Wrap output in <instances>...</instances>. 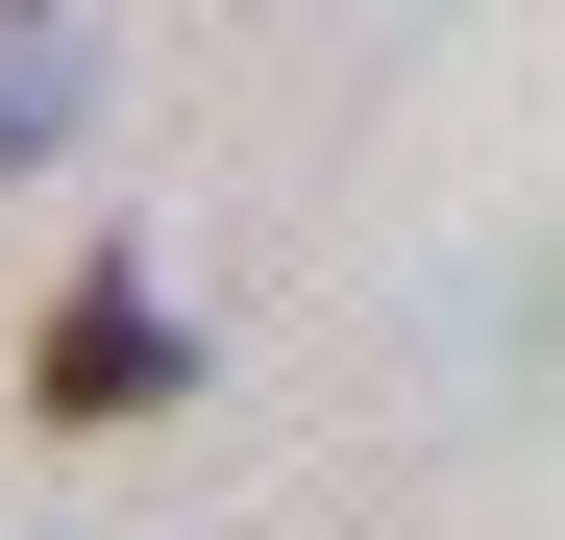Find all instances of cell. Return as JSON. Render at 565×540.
<instances>
[{"label":"cell","instance_id":"1","mask_svg":"<svg viewBox=\"0 0 565 540\" xmlns=\"http://www.w3.org/2000/svg\"><path fill=\"white\" fill-rule=\"evenodd\" d=\"M172 369H198V344H172V295H148V246H74V295L25 320V418L50 442H124Z\"/></svg>","mask_w":565,"mask_h":540},{"label":"cell","instance_id":"2","mask_svg":"<svg viewBox=\"0 0 565 540\" xmlns=\"http://www.w3.org/2000/svg\"><path fill=\"white\" fill-rule=\"evenodd\" d=\"M99 99V0H0V172H50Z\"/></svg>","mask_w":565,"mask_h":540}]
</instances>
